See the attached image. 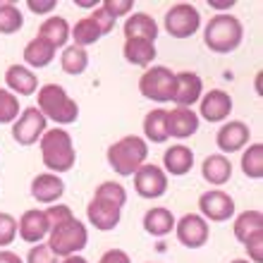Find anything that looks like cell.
<instances>
[{
	"instance_id": "37",
	"label": "cell",
	"mask_w": 263,
	"mask_h": 263,
	"mask_svg": "<svg viewBox=\"0 0 263 263\" xmlns=\"http://www.w3.org/2000/svg\"><path fill=\"white\" fill-rule=\"evenodd\" d=\"M91 20H93V24H96L98 27V31H101V34H110L112 29H115V20H112L110 14L105 12L103 7H96V10H93V12H91Z\"/></svg>"
},
{
	"instance_id": "12",
	"label": "cell",
	"mask_w": 263,
	"mask_h": 263,
	"mask_svg": "<svg viewBox=\"0 0 263 263\" xmlns=\"http://www.w3.org/2000/svg\"><path fill=\"white\" fill-rule=\"evenodd\" d=\"M175 225H177V239L187 249H199V247H203L208 242V222L201 215L187 213Z\"/></svg>"
},
{
	"instance_id": "11",
	"label": "cell",
	"mask_w": 263,
	"mask_h": 263,
	"mask_svg": "<svg viewBox=\"0 0 263 263\" xmlns=\"http://www.w3.org/2000/svg\"><path fill=\"white\" fill-rule=\"evenodd\" d=\"M134 189L144 199H160L167 192V175L158 165H141L134 173Z\"/></svg>"
},
{
	"instance_id": "41",
	"label": "cell",
	"mask_w": 263,
	"mask_h": 263,
	"mask_svg": "<svg viewBox=\"0 0 263 263\" xmlns=\"http://www.w3.org/2000/svg\"><path fill=\"white\" fill-rule=\"evenodd\" d=\"M0 263H24L14 251H0Z\"/></svg>"
},
{
	"instance_id": "2",
	"label": "cell",
	"mask_w": 263,
	"mask_h": 263,
	"mask_svg": "<svg viewBox=\"0 0 263 263\" xmlns=\"http://www.w3.org/2000/svg\"><path fill=\"white\" fill-rule=\"evenodd\" d=\"M127 203V192L122 184L118 182H103L96 189V194L91 199V203L86 206V215L89 222L101 232L115 230L122 215V206Z\"/></svg>"
},
{
	"instance_id": "22",
	"label": "cell",
	"mask_w": 263,
	"mask_h": 263,
	"mask_svg": "<svg viewBox=\"0 0 263 263\" xmlns=\"http://www.w3.org/2000/svg\"><path fill=\"white\" fill-rule=\"evenodd\" d=\"M125 36H127V39H146V41L156 43V36H158V24L153 22L151 14L137 12V14H132L129 20L125 22Z\"/></svg>"
},
{
	"instance_id": "10",
	"label": "cell",
	"mask_w": 263,
	"mask_h": 263,
	"mask_svg": "<svg viewBox=\"0 0 263 263\" xmlns=\"http://www.w3.org/2000/svg\"><path fill=\"white\" fill-rule=\"evenodd\" d=\"M199 211L203 215V220L225 222L235 213V201L220 189H211V192H203L199 196Z\"/></svg>"
},
{
	"instance_id": "20",
	"label": "cell",
	"mask_w": 263,
	"mask_h": 263,
	"mask_svg": "<svg viewBox=\"0 0 263 263\" xmlns=\"http://www.w3.org/2000/svg\"><path fill=\"white\" fill-rule=\"evenodd\" d=\"M5 84L14 93H20V96H31L36 89H39V79L31 69L22 67V65H10L5 72Z\"/></svg>"
},
{
	"instance_id": "1",
	"label": "cell",
	"mask_w": 263,
	"mask_h": 263,
	"mask_svg": "<svg viewBox=\"0 0 263 263\" xmlns=\"http://www.w3.org/2000/svg\"><path fill=\"white\" fill-rule=\"evenodd\" d=\"M50 220L48 232V247L55 256H74L77 251H82L89 242V232L82 222L77 220L69 206H50L46 211Z\"/></svg>"
},
{
	"instance_id": "5",
	"label": "cell",
	"mask_w": 263,
	"mask_h": 263,
	"mask_svg": "<svg viewBox=\"0 0 263 263\" xmlns=\"http://www.w3.org/2000/svg\"><path fill=\"white\" fill-rule=\"evenodd\" d=\"M39 110L46 120H53L58 125H72L79 118V105L60 84H46L39 89Z\"/></svg>"
},
{
	"instance_id": "31",
	"label": "cell",
	"mask_w": 263,
	"mask_h": 263,
	"mask_svg": "<svg viewBox=\"0 0 263 263\" xmlns=\"http://www.w3.org/2000/svg\"><path fill=\"white\" fill-rule=\"evenodd\" d=\"M69 36H74V46L84 48V46H91V43H96L103 34L98 31V27L93 24V20H91V17H86V20H79V22H77Z\"/></svg>"
},
{
	"instance_id": "28",
	"label": "cell",
	"mask_w": 263,
	"mask_h": 263,
	"mask_svg": "<svg viewBox=\"0 0 263 263\" xmlns=\"http://www.w3.org/2000/svg\"><path fill=\"white\" fill-rule=\"evenodd\" d=\"M263 230V215L261 211H244L239 218L235 220V237L239 242H247V237H251L254 232Z\"/></svg>"
},
{
	"instance_id": "15",
	"label": "cell",
	"mask_w": 263,
	"mask_h": 263,
	"mask_svg": "<svg viewBox=\"0 0 263 263\" xmlns=\"http://www.w3.org/2000/svg\"><path fill=\"white\" fill-rule=\"evenodd\" d=\"M50 232V220L46 211H27L20 218V237L29 244H39Z\"/></svg>"
},
{
	"instance_id": "35",
	"label": "cell",
	"mask_w": 263,
	"mask_h": 263,
	"mask_svg": "<svg viewBox=\"0 0 263 263\" xmlns=\"http://www.w3.org/2000/svg\"><path fill=\"white\" fill-rule=\"evenodd\" d=\"M244 249H247V254H249V258L254 263L263 261V230H258V232H254L251 237H247Z\"/></svg>"
},
{
	"instance_id": "27",
	"label": "cell",
	"mask_w": 263,
	"mask_h": 263,
	"mask_svg": "<svg viewBox=\"0 0 263 263\" xmlns=\"http://www.w3.org/2000/svg\"><path fill=\"white\" fill-rule=\"evenodd\" d=\"M144 134L153 144H165L167 141V110H151L144 118Z\"/></svg>"
},
{
	"instance_id": "24",
	"label": "cell",
	"mask_w": 263,
	"mask_h": 263,
	"mask_svg": "<svg viewBox=\"0 0 263 263\" xmlns=\"http://www.w3.org/2000/svg\"><path fill=\"white\" fill-rule=\"evenodd\" d=\"M39 39L48 41L53 48L65 46V43H67V39H69V24H67V20H63V17H48V20L41 24V29H39Z\"/></svg>"
},
{
	"instance_id": "19",
	"label": "cell",
	"mask_w": 263,
	"mask_h": 263,
	"mask_svg": "<svg viewBox=\"0 0 263 263\" xmlns=\"http://www.w3.org/2000/svg\"><path fill=\"white\" fill-rule=\"evenodd\" d=\"M201 175H203V180H206L208 184L222 187V184L230 182V177H232V163H230L225 156H220V153L208 156V158L203 160V165H201Z\"/></svg>"
},
{
	"instance_id": "32",
	"label": "cell",
	"mask_w": 263,
	"mask_h": 263,
	"mask_svg": "<svg viewBox=\"0 0 263 263\" xmlns=\"http://www.w3.org/2000/svg\"><path fill=\"white\" fill-rule=\"evenodd\" d=\"M24 24L20 7H14L12 3H3L0 5V34H17Z\"/></svg>"
},
{
	"instance_id": "43",
	"label": "cell",
	"mask_w": 263,
	"mask_h": 263,
	"mask_svg": "<svg viewBox=\"0 0 263 263\" xmlns=\"http://www.w3.org/2000/svg\"><path fill=\"white\" fill-rule=\"evenodd\" d=\"M63 263H89V261H86V258H82V256H67Z\"/></svg>"
},
{
	"instance_id": "30",
	"label": "cell",
	"mask_w": 263,
	"mask_h": 263,
	"mask_svg": "<svg viewBox=\"0 0 263 263\" xmlns=\"http://www.w3.org/2000/svg\"><path fill=\"white\" fill-rule=\"evenodd\" d=\"M242 173L251 180H261L263 177V146L254 144L249 146L242 156Z\"/></svg>"
},
{
	"instance_id": "17",
	"label": "cell",
	"mask_w": 263,
	"mask_h": 263,
	"mask_svg": "<svg viewBox=\"0 0 263 263\" xmlns=\"http://www.w3.org/2000/svg\"><path fill=\"white\" fill-rule=\"evenodd\" d=\"M230 112H232V98L220 89L208 91L201 101V118L208 122H222Z\"/></svg>"
},
{
	"instance_id": "29",
	"label": "cell",
	"mask_w": 263,
	"mask_h": 263,
	"mask_svg": "<svg viewBox=\"0 0 263 263\" xmlns=\"http://www.w3.org/2000/svg\"><path fill=\"white\" fill-rule=\"evenodd\" d=\"M60 65H63V72H67V74H82L89 67V53L79 46H69L60 58Z\"/></svg>"
},
{
	"instance_id": "16",
	"label": "cell",
	"mask_w": 263,
	"mask_h": 263,
	"mask_svg": "<svg viewBox=\"0 0 263 263\" xmlns=\"http://www.w3.org/2000/svg\"><path fill=\"white\" fill-rule=\"evenodd\" d=\"M65 194V182L53 173L36 175L31 180V196L39 203H55L60 196Z\"/></svg>"
},
{
	"instance_id": "40",
	"label": "cell",
	"mask_w": 263,
	"mask_h": 263,
	"mask_svg": "<svg viewBox=\"0 0 263 263\" xmlns=\"http://www.w3.org/2000/svg\"><path fill=\"white\" fill-rule=\"evenodd\" d=\"M27 7L31 10V12H36V14H48V12L55 10V3H53V0H48V3H36V0H29Z\"/></svg>"
},
{
	"instance_id": "45",
	"label": "cell",
	"mask_w": 263,
	"mask_h": 263,
	"mask_svg": "<svg viewBox=\"0 0 263 263\" xmlns=\"http://www.w3.org/2000/svg\"><path fill=\"white\" fill-rule=\"evenodd\" d=\"M232 263H249V261H232Z\"/></svg>"
},
{
	"instance_id": "44",
	"label": "cell",
	"mask_w": 263,
	"mask_h": 263,
	"mask_svg": "<svg viewBox=\"0 0 263 263\" xmlns=\"http://www.w3.org/2000/svg\"><path fill=\"white\" fill-rule=\"evenodd\" d=\"M77 5L79 7H93V10H96V3H77Z\"/></svg>"
},
{
	"instance_id": "14",
	"label": "cell",
	"mask_w": 263,
	"mask_h": 263,
	"mask_svg": "<svg viewBox=\"0 0 263 263\" xmlns=\"http://www.w3.org/2000/svg\"><path fill=\"white\" fill-rule=\"evenodd\" d=\"M249 134H251V129L244 125V122L232 120V122H228V125H222L220 129H218L215 144H218V148H220L222 153H235L249 144Z\"/></svg>"
},
{
	"instance_id": "34",
	"label": "cell",
	"mask_w": 263,
	"mask_h": 263,
	"mask_svg": "<svg viewBox=\"0 0 263 263\" xmlns=\"http://www.w3.org/2000/svg\"><path fill=\"white\" fill-rule=\"evenodd\" d=\"M17 232H20V222L14 220L10 213H0V247L12 244Z\"/></svg>"
},
{
	"instance_id": "4",
	"label": "cell",
	"mask_w": 263,
	"mask_h": 263,
	"mask_svg": "<svg viewBox=\"0 0 263 263\" xmlns=\"http://www.w3.org/2000/svg\"><path fill=\"white\" fill-rule=\"evenodd\" d=\"M41 158L43 165L53 173H67L74 167L77 153L72 137L65 129H48L41 137Z\"/></svg>"
},
{
	"instance_id": "25",
	"label": "cell",
	"mask_w": 263,
	"mask_h": 263,
	"mask_svg": "<svg viewBox=\"0 0 263 263\" xmlns=\"http://www.w3.org/2000/svg\"><path fill=\"white\" fill-rule=\"evenodd\" d=\"M175 218L167 208H151L144 215V230L153 237H165L167 232H173Z\"/></svg>"
},
{
	"instance_id": "21",
	"label": "cell",
	"mask_w": 263,
	"mask_h": 263,
	"mask_svg": "<svg viewBox=\"0 0 263 263\" xmlns=\"http://www.w3.org/2000/svg\"><path fill=\"white\" fill-rule=\"evenodd\" d=\"M163 165H165V170L170 175L182 177V175H187L189 170H192V165H194V153H192V148H187V146L177 144V146H173V148L165 151Z\"/></svg>"
},
{
	"instance_id": "26",
	"label": "cell",
	"mask_w": 263,
	"mask_h": 263,
	"mask_svg": "<svg viewBox=\"0 0 263 263\" xmlns=\"http://www.w3.org/2000/svg\"><path fill=\"white\" fill-rule=\"evenodd\" d=\"M53 58H55V48L50 46L48 41H43V39H31L27 43V48H24V60L27 65L31 67H46V65L53 63Z\"/></svg>"
},
{
	"instance_id": "38",
	"label": "cell",
	"mask_w": 263,
	"mask_h": 263,
	"mask_svg": "<svg viewBox=\"0 0 263 263\" xmlns=\"http://www.w3.org/2000/svg\"><path fill=\"white\" fill-rule=\"evenodd\" d=\"M101 7L110 14L112 20H118L120 14H129L132 12V3H129V0H103V5H101Z\"/></svg>"
},
{
	"instance_id": "39",
	"label": "cell",
	"mask_w": 263,
	"mask_h": 263,
	"mask_svg": "<svg viewBox=\"0 0 263 263\" xmlns=\"http://www.w3.org/2000/svg\"><path fill=\"white\" fill-rule=\"evenodd\" d=\"M98 263H132L129 256H127L122 249H110V251H105L103 256H101V261Z\"/></svg>"
},
{
	"instance_id": "6",
	"label": "cell",
	"mask_w": 263,
	"mask_h": 263,
	"mask_svg": "<svg viewBox=\"0 0 263 263\" xmlns=\"http://www.w3.org/2000/svg\"><path fill=\"white\" fill-rule=\"evenodd\" d=\"M148 156V146L141 137H122L108 148V165L122 177H129L144 165Z\"/></svg>"
},
{
	"instance_id": "7",
	"label": "cell",
	"mask_w": 263,
	"mask_h": 263,
	"mask_svg": "<svg viewBox=\"0 0 263 263\" xmlns=\"http://www.w3.org/2000/svg\"><path fill=\"white\" fill-rule=\"evenodd\" d=\"M139 91L141 96L156 103H167L173 101V91H175V74L163 65H156L148 72L141 74L139 79Z\"/></svg>"
},
{
	"instance_id": "33",
	"label": "cell",
	"mask_w": 263,
	"mask_h": 263,
	"mask_svg": "<svg viewBox=\"0 0 263 263\" xmlns=\"http://www.w3.org/2000/svg\"><path fill=\"white\" fill-rule=\"evenodd\" d=\"M17 118H20V101H17V96L0 89V125L14 122Z\"/></svg>"
},
{
	"instance_id": "9",
	"label": "cell",
	"mask_w": 263,
	"mask_h": 263,
	"mask_svg": "<svg viewBox=\"0 0 263 263\" xmlns=\"http://www.w3.org/2000/svg\"><path fill=\"white\" fill-rule=\"evenodd\" d=\"M46 122H48V120L43 118V112L39 110V108H27L20 118L14 120L12 139L20 146H34L36 141H39V137H43L46 129H48Z\"/></svg>"
},
{
	"instance_id": "8",
	"label": "cell",
	"mask_w": 263,
	"mask_h": 263,
	"mask_svg": "<svg viewBox=\"0 0 263 263\" xmlns=\"http://www.w3.org/2000/svg\"><path fill=\"white\" fill-rule=\"evenodd\" d=\"M201 27V14L196 7L180 3L167 10L165 14V31L175 39H189L192 34H196Z\"/></svg>"
},
{
	"instance_id": "13",
	"label": "cell",
	"mask_w": 263,
	"mask_h": 263,
	"mask_svg": "<svg viewBox=\"0 0 263 263\" xmlns=\"http://www.w3.org/2000/svg\"><path fill=\"white\" fill-rule=\"evenodd\" d=\"M201 91H203V82H201L199 74H194V72H180V74H175L173 101L177 103V108L194 105L201 98Z\"/></svg>"
},
{
	"instance_id": "18",
	"label": "cell",
	"mask_w": 263,
	"mask_h": 263,
	"mask_svg": "<svg viewBox=\"0 0 263 263\" xmlns=\"http://www.w3.org/2000/svg\"><path fill=\"white\" fill-rule=\"evenodd\" d=\"M199 129V115L189 108H175L167 112V134L177 139H187Z\"/></svg>"
},
{
	"instance_id": "36",
	"label": "cell",
	"mask_w": 263,
	"mask_h": 263,
	"mask_svg": "<svg viewBox=\"0 0 263 263\" xmlns=\"http://www.w3.org/2000/svg\"><path fill=\"white\" fill-rule=\"evenodd\" d=\"M27 263H58L55 254L50 251L48 244H39V247H31L27 256Z\"/></svg>"
},
{
	"instance_id": "42",
	"label": "cell",
	"mask_w": 263,
	"mask_h": 263,
	"mask_svg": "<svg viewBox=\"0 0 263 263\" xmlns=\"http://www.w3.org/2000/svg\"><path fill=\"white\" fill-rule=\"evenodd\" d=\"M208 5H211V7H215V10H230V7L235 5V3L230 0V3H208Z\"/></svg>"
},
{
	"instance_id": "3",
	"label": "cell",
	"mask_w": 263,
	"mask_h": 263,
	"mask_svg": "<svg viewBox=\"0 0 263 263\" xmlns=\"http://www.w3.org/2000/svg\"><path fill=\"white\" fill-rule=\"evenodd\" d=\"M242 39V22L232 14H215L206 24V34H203V43L206 48H211V53H232L239 48Z\"/></svg>"
},
{
	"instance_id": "23",
	"label": "cell",
	"mask_w": 263,
	"mask_h": 263,
	"mask_svg": "<svg viewBox=\"0 0 263 263\" xmlns=\"http://www.w3.org/2000/svg\"><path fill=\"white\" fill-rule=\"evenodd\" d=\"M122 53H125L127 63L137 65V67H146L156 58V43L146 41V39H127Z\"/></svg>"
}]
</instances>
